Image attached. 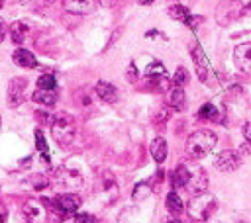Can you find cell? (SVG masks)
<instances>
[{"mask_svg": "<svg viewBox=\"0 0 251 223\" xmlns=\"http://www.w3.org/2000/svg\"><path fill=\"white\" fill-rule=\"evenodd\" d=\"M137 2H139V4H143V6H147V4H153L155 0H137Z\"/></svg>", "mask_w": 251, "mask_h": 223, "instance_id": "obj_38", "label": "cell"}, {"mask_svg": "<svg viewBox=\"0 0 251 223\" xmlns=\"http://www.w3.org/2000/svg\"><path fill=\"white\" fill-rule=\"evenodd\" d=\"M214 166H216L218 170H222V172L237 170V168L241 166V157H239V153H235V151H232V149H226V151H222V153L216 157Z\"/></svg>", "mask_w": 251, "mask_h": 223, "instance_id": "obj_7", "label": "cell"}, {"mask_svg": "<svg viewBox=\"0 0 251 223\" xmlns=\"http://www.w3.org/2000/svg\"><path fill=\"white\" fill-rule=\"evenodd\" d=\"M169 118H171V108H169V106H163V108L157 112V116H155L157 123H163V121H167Z\"/></svg>", "mask_w": 251, "mask_h": 223, "instance_id": "obj_32", "label": "cell"}, {"mask_svg": "<svg viewBox=\"0 0 251 223\" xmlns=\"http://www.w3.org/2000/svg\"><path fill=\"white\" fill-rule=\"evenodd\" d=\"M35 145H37V151H39V153H47V145H45V139H43L41 129H35Z\"/></svg>", "mask_w": 251, "mask_h": 223, "instance_id": "obj_30", "label": "cell"}, {"mask_svg": "<svg viewBox=\"0 0 251 223\" xmlns=\"http://www.w3.org/2000/svg\"><path fill=\"white\" fill-rule=\"evenodd\" d=\"M198 118L200 119H212V121H216L218 119V110H216V106L214 104H204L202 108L198 110Z\"/></svg>", "mask_w": 251, "mask_h": 223, "instance_id": "obj_24", "label": "cell"}, {"mask_svg": "<svg viewBox=\"0 0 251 223\" xmlns=\"http://www.w3.org/2000/svg\"><path fill=\"white\" fill-rule=\"evenodd\" d=\"M96 4H100V6H112L114 4V0H94Z\"/></svg>", "mask_w": 251, "mask_h": 223, "instance_id": "obj_37", "label": "cell"}, {"mask_svg": "<svg viewBox=\"0 0 251 223\" xmlns=\"http://www.w3.org/2000/svg\"><path fill=\"white\" fill-rule=\"evenodd\" d=\"M165 208L171 215H181L184 211V202L181 200V196L177 194V190H171L167 194V200H165Z\"/></svg>", "mask_w": 251, "mask_h": 223, "instance_id": "obj_18", "label": "cell"}, {"mask_svg": "<svg viewBox=\"0 0 251 223\" xmlns=\"http://www.w3.org/2000/svg\"><path fill=\"white\" fill-rule=\"evenodd\" d=\"M243 137H245V141L251 143V123H245L243 125Z\"/></svg>", "mask_w": 251, "mask_h": 223, "instance_id": "obj_34", "label": "cell"}, {"mask_svg": "<svg viewBox=\"0 0 251 223\" xmlns=\"http://www.w3.org/2000/svg\"><path fill=\"white\" fill-rule=\"evenodd\" d=\"M94 92L98 98H102L104 102H110V104H114L118 100V88L106 80H98L94 86Z\"/></svg>", "mask_w": 251, "mask_h": 223, "instance_id": "obj_11", "label": "cell"}, {"mask_svg": "<svg viewBox=\"0 0 251 223\" xmlns=\"http://www.w3.org/2000/svg\"><path fill=\"white\" fill-rule=\"evenodd\" d=\"M26 90H28V80L18 76V78H12L10 84H8V106L10 108H18L24 104L26 100Z\"/></svg>", "mask_w": 251, "mask_h": 223, "instance_id": "obj_5", "label": "cell"}, {"mask_svg": "<svg viewBox=\"0 0 251 223\" xmlns=\"http://www.w3.org/2000/svg\"><path fill=\"white\" fill-rule=\"evenodd\" d=\"M30 184H32L35 190H43V188L49 184V180H47L43 174H33V176L30 178Z\"/></svg>", "mask_w": 251, "mask_h": 223, "instance_id": "obj_28", "label": "cell"}, {"mask_svg": "<svg viewBox=\"0 0 251 223\" xmlns=\"http://www.w3.org/2000/svg\"><path fill=\"white\" fill-rule=\"evenodd\" d=\"M32 100L45 106V108H51L57 102V92L55 90H41V88H37V90L32 94Z\"/></svg>", "mask_w": 251, "mask_h": 223, "instance_id": "obj_17", "label": "cell"}, {"mask_svg": "<svg viewBox=\"0 0 251 223\" xmlns=\"http://www.w3.org/2000/svg\"><path fill=\"white\" fill-rule=\"evenodd\" d=\"M137 78H139V71H137L135 63H130L128 69H126V80L128 82H137Z\"/></svg>", "mask_w": 251, "mask_h": 223, "instance_id": "obj_29", "label": "cell"}, {"mask_svg": "<svg viewBox=\"0 0 251 223\" xmlns=\"http://www.w3.org/2000/svg\"><path fill=\"white\" fill-rule=\"evenodd\" d=\"M186 190H188L192 196L202 194V192L208 190V176H206V172L200 168V166H196L194 170H190V178H188Z\"/></svg>", "mask_w": 251, "mask_h": 223, "instance_id": "obj_8", "label": "cell"}, {"mask_svg": "<svg viewBox=\"0 0 251 223\" xmlns=\"http://www.w3.org/2000/svg\"><path fill=\"white\" fill-rule=\"evenodd\" d=\"M192 223H206V221H198V219H194V221H192Z\"/></svg>", "mask_w": 251, "mask_h": 223, "instance_id": "obj_39", "label": "cell"}, {"mask_svg": "<svg viewBox=\"0 0 251 223\" xmlns=\"http://www.w3.org/2000/svg\"><path fill=\"white\" fill-rule=\"evenodd\" d=\"M161 223H183V221H181L177 215H169V217H163Z\"/></svg>", "mask_w": 251, "mask_h": 223, "instance_id": "obj_36", "label": "cell"}, {"mask_svg": "<svg viewBox=\"0 0 251 223\" xmlns=\"http://www.w3.org/2000/svg\"><path fill=\"white\" fill-rule=\"evenodd\" d=\"M188 178H190V168H188L186 164H179V166L173 170L171 180H173V186H175V188H186Z\"/></svg>", "mask_w": 251, "mask_h": 223, "instance_id": "obj_19", "label": "cell"}, {"mask_svg": "<svg viewBox=\"0 0 251 223\" xmlns=\"http://www.w3.org/2000/svg\"><path fill=\"white\" fill-rule=\"evenodd\" d=\"M6 217H8V209L0 204V223H6Z\"/></svg>", "mask_w": 251, "mask_h": 223, "instance_id": "obj_35", "label": "cell"}, {"mask_svg": "<svg viewBox=\"0 0 251 223\" xmlns=\"http://www.w3.org/2000/svg\"><path fill=\"white\" fill-rule=\"evenodd\" d=\"M247 2H249V8H251V0H247Z\"/></svg>", "mask_w": 251, "mask_h": 223, "instance_id": "obj_42", "label": "cell"}, {"mask_svg": "<svg viewBox=\"0 0 251 223\" xmlns=\"http://www.w3.org/2000/svg\"><path fill=\"white\" fill-rule=\"evenodd\" d=\"M149 194H151V188H149V184L147 182H141V184H135V188L132 192V198L135 202H139V200H145Z\"/></svg>", "mask_w": 251, "mask_h": 223, "instance_id": "obj_26", "label": "cell"}, {"mask_svg": "<svg viewBox=\"0 0 251 223\" xmlns=\"http://www.w3.org/2000/svg\"><path fill=\"white\" fill-rule=\"evenodd\" d=\"M214 211H216V198L212 194H208V192L196 194L188 202V213H190L192 219L206 221Z\"/></svg>", "mask_w": 251, "mask_h": 223, "instance_id": "obj_3", "label": "cell"}, {"mask_svg": "<svg viewBox=\"0 0 251 223\" xmlns=\"http://www.w3.org/2000/svg\"><path fill=\"white\" fill-rule=\"evenodd\" d=\"M216 141H218V137L214 131L198 129V131L190 133V137L186 139V153L190 159H202L214 149Z\"/></svg>", "mask_w": 251, "mask_h": 223, "instance_id": "obj_1", "label": "cell"}, {"mask_svg": "<svg viewBox=\"0 0 251 223\" xmlns=\"http://www.w3.org/2000/svg\"><path fill=\"white\" fill-rule=\"evenodd\" d=\"M149 153H151V157H153L155 163L161 164V163L167 159V153H169L167 141H165L163 137H155V139L151 141V145H149Z\"/></svg>", "mask_w": 251, "mask_h": 223, "instance_id": "obj_16", "label": "cell"}, {"mask_svg": "<svg viewBox=\"0 0 251 223\" xmlns=\"http://www.w3.org/2000/svg\"><path fill=\"white\" fill-rule=\"evenodd\" d=\"M65 10L71 14H90L94 10V0H65Z\"/></svg>", "mask_w": 251, "mask_h": 223, "instance_id": "obj_13", "label": "cell"}, {"mask_svg": "<svg viewBox=\"0 0 251 223\" xmlns=\"http://www.w3.org/2000/svg\"><path fill=\"white\" fill-rule=\"evenodd\" d=\"M37 88H41V90H55L57 88V80L51 73H45L37 78Z\"/></svg>", "mask_w": 251, "mask_h": 223, "instance_id": "obj_23", "label": "cell"}, {"mask_svg": "<svg viewBox=\"0 0 251 223\" xmlns=\"http://www.w3.org/2000/svg\"><path fill=\"white\" fill-rule=\"evenodd\" d=\"M169 16L173 18V20H177V22H183V24H188V20H190V12H188V8H184V6H181V4H173L169 10Z\"/></svg>", "mask_w": 251, "mask_h": 223, "instance_id": "obj_21", "label": "cell"}, {"mask_svg": "<svg viewBox=\"0 0 251 223\" xmlns=\"http://www.w3.org/2000/svg\"><path fill=\"white\" fill-rule=\"evenodd\" d=\"M12 61H14L18 67H22V69H37V67H39L35 55H33L32 51H28V49H22V47L12 53Z\"/></svg>", "mask_w": 251, "mask_h": 223, "instance_id": "obj_12", "label": "cell"}, {"mask_svg": "<svg viewBox=\"0 0 251 223\" xmlns=\"http://www.w3.org/2000/svg\"><path fill=\"white\" fill-rule=\"evenodd\" d=\"M161 74H165V67H163V63H159V61H153V63H149V65L145 67V76H147V78L161 76Z\"/></svg>", "mask_w": 251, "mask_h": 223, "instance_id": "obj_25", "label": "cell"}, {"mask_svg": "<svg viewBox=\"0 0 251 223\" xmlns=\"http://www.w3.org/2000/svg\"><path fill=\"white\" fill-rule=\"evenodd\" d=\"M28 31H30V28H28V24H24V22H14V24L10 26V37H12V41L16 43V45H22V43L26 41Z\"/></svg>", "mask_w": 251, "mask_h": 223, "instance_id": "obj_20", "label": "cell"}, {"mask_svg": "<svg viewBox=\"0 0 251 223\" xmlns=\"http://www.w3.org/2000/svg\"><path fill=\"white\" fill-rule=\"evenodd\" d=\"M151 80V86L155 88L157 92H169L171 90V86H173V80H169L165 74L161 76H153V78H149Z\"/></svg>", "mask_w": 251, "mask_h": 223, "instance_id": "obj_22", "label": "cell"}, {"mask_svg": "<svg viewBox=\"0 0 251 223\" xmlns=\"http://www.w3.org/2000/svg\"><path fill=\"white\" fill-rule=\"evenodd\" d=\"M243 14H245V6L241 2H237V0H224L216 10V20H218V24L226 26Z\"/></svg>", "mask_w": 251, "mask_h": 223, "instance_id": "obj_4", "label": "cell"}, {"mask_svg": "<svg viewBox=\"0 0 251 223\" xmlns=\"http://www.w3.org/2000/svg\"><path fill=\"white\" fill-rule=\"evenodd\" d=\"M6 35H8V26H6V22L2 18H0V43L6 39Z\"/></svg>", "mask_w": 251, "mask_h": 223, "instance_id": "obj_33", "label": "cell"}, {"mask_svg": "<svg viewBox=\"0 0 251 223\" xmlns=\"http://www.w3.org/2000/svg\"><path fill=\"white\" fill-rule=\"evenodd\" d=\"M234 63L239 71L251 73V41L241 43V45H237L234 49Z\"/></svg>", "mask_w": 251, "mask_h": 223, "instance_id": "obj_10", "label": "cell"}, {"mask_svg": "<svg viewBox=\"0 0 251 223\" xmlns=\"http://www.w3.org/2000/svg\"><path fill=\"white\" fill-rule=\"evenodd\" d=\"M45 2H55V0H45Z\"/></svg>", "mask_w": 251, "mask_h": 223, "instance_id": "obj_40", "label": "cell"}, {"mask_svg": "<svg viewBox=\"0 0 251 223\" xmlns=\"http://www.w3.org/2000/svg\"><path fill=\"white\" fill-rule=\"evenodd\" d=\"M190 55H192V61H194L198 78L204 82V80L208 78V59H206L202 47H200L198 43H192V45H190Z\"/></svg>", "mask_w": 251, "mask_h": 223, "instance_id": "obj_9", "label": "cell"}, {"mask_svg": "<svg viewBox=\"0 0 251 223\" xmlns=\"http://www.w3.org/2000/svg\"><path fill=\"white\" fill-rule=\"evenodd\" d=\"M173 84L175 86H186L188 84V71L184 69V67H179L177 71H175V76H173Z\"/></svg>", "mask_w": 251, "mask_h": 223, "instance_id": "obj_27", "label": "cell"}, {"mask_svg": "<svg viewBox=\"0 0 251 223\" xmlns=\"http://www.w3.org/2000/svg\"><path fill=\"white\" fill-rule=\"evenodd\" d=\"M167 106L175 112H183L186 108V94L181 86H175L169 90V98H167Z\"/></svg>", "mask_w": 251, "mask_h": 223, "instance_id": "obj_14", "label": "cell"}, {"mask_svg": "<svg viewBox=\"0 0 251 223\" xmlns=\"http://www.w3.org/2000/svg\"><path fill=\"white\" fill-rule=\"evenodd\" d=\"M75 135H77V123H75V118L69 114V112H63L59 116H55L53 123H51V137L57 145L61 147H67L75 141Z\"/></svg>", "mask_w": 251, "mask_h": 223, "instance_id": "obj_2", "label": "cell"}, {"mask_svg": "<svg viewBox=\"0 0 251 223\" xmlns=\"http://www.w3.org/2000/svg\"><path fill=\"white\" fill-rule=\"evenodd\" d=\"M59 182L65 186V188H81L83 184V176L79 172H73V170H67V168H61L59 170Z\"/></svg>", "mask_w": 251, "mask_h": 223, "instance_id": "obj_15", "label": "cell"}, {"mask_svg": "<svg viewBox=\"0 0 251 223\" xmlns=\"http://www.w3.org/2000/svg\"><path fill=\"white\" fill-rule=\"evenodd\" d=\"M0 127H2V118H0Z\"/></svg>", "mask_w": 251, "mask_h": 223, "instance_id": "obj_41", "label": "cell"}, {"mask_svg": "<svg viewBox=\"0 0 251 223\" xmlns=\"http://www.w3.org/2000/svg\"><path fill=\"white\" fill-rule=\"evenodd\" d=\"M28 223H45L47 221V208L39 200H28L22 208Z\"/></svg>", "mask_w": 251, "mask_h": 223, "instance_id": "obj_6", "label": "cell"}, {"mask_svg": "<svg viewBox=\"0 0 251 223\" xmlns=\"http://www.w3.org/2000/svg\"><path fill=\"white\" fill-rule=\"evenodd\" d=\"M75 221L77 223H98L92 213H75Z\"/></svg>", "mask_w": 251, "mask_h": 223, "instance_id": "obj_31", "label": "cell"}]
</instances>
